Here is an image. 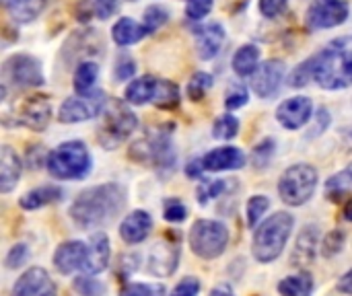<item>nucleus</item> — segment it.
I'll return each mask as SVG.
<instances>
[{
  "label": "nucleus",
  "mask_w": 352,
  "mask_h": 296,
  "mask_svg": "<svg viewBox=\"0 0 352 296\" xmlns=\"http://www.w3.org/2000/svg\"><path fill=\"white\" fill-rule=\"evenodd\" d=\"M126 208V190L120 183H101L85 190L70 206L76 227L93 231L109 225Z\"/></svg>",
  "instance_id": "f257e3e1"
},
{
  "label": "nucleus",
  "mask_w": 352,
  "mask_h": 296,
  "mask_svg": "<svg viewBox=\"0 0 352 296\" xmlns=\"http://www.w3.org/2000/svg\"><path fill=\"white\" fill-rule=\"evenodd\" d=\"M314 80L326 91H340L352 84V35L330 41L309 58Z\"/></svg>",
  "instance_id": "f03ea898"
},
{
  "label": "nucleus",
  "mask_w": 352,
  "mask_h": 296,
  "mask_svg": "<svg viewBox=\"0 0 352 296\" xmlns=\"http://www.w3.org/2000/svg\"><path fill=\"white\" fill-rule=\"evenodd\" d=\"M293 227H295V218L289 212H276L268 216L254 233V241H252L254 258L260 264H270L278 260L289 243Z\"/></svg>",
  "instance_id": "7ed1b4c3"
},
{
  "label": "nucleus",
  "mask_w": 352,
  "mask_h": 296,
  "mask_svg": "<svg viewBox=\"0 0 352 296\" xmlns=\"http://www.w3.org/2000/svg\"><path fill=\"white\" fill-rule=\"evenodd\" d=\"M47 171L56 179L64 181H74V179H85L91 173L93 159L85 142L80 140H70L62 142L47 155Z\"/></svg>",
  "instance_id": "20e7f679"
},
{
  "label": "nucleus",
  "mask_w": 352,
  "mask_h": 296,
  "mask_svg": "<svg viewBox=\"0 0 352 296\" xmlns=\"http://www.w3.org/2000/svg\"><path fill=\"white\" fill-rule=\"evenodd\" d=\"M318 171L316 167L307 163H299L289 167L278 181V194L280 200L289 206H303L311 200L316 187H318Z\"/></svg>",
  "instance_id": "39448f33"
},
{
  "label": "nucleus",
  "mask_w": 352,
  "mask_h": 296,
  "mask_svg": "<svg viewBox=\"0 0 352 296\" xmlns=\"http://www.w3.org/2000/svg\"><path fill=\"white\" fill-rule=\"evenodd\" d=\"M130 157L134 161H138V163H153V167L161 175H169L175 169V163H177L171 138L165 132L151 134V136H144V138L136 140L130 146Z\"/></svg>",
  "instance_id": "423d86ee"
},
{
  "label": "nucleus",
  "mask_w": 352,
  "mask_h": 296,
  "mask_svg": "<svg viewBox=\"0 0 352 296\" xmlns=\"http://www.w3.org/2000/svg\"><path fill=\"white\" fill-rule=\"evenodd\" d=\"M45 82L41 62L29 54H14L2 64V99L8 93V87L21 91V89H33L41 87Z\"/></svg>",
  "instance_id": "0eeeda50"
},
{
  "label": "nucleus",
  "mask_w": 352,
  "mask_h": 296,
  "mask_svg": "<svg viewBox=\"0 0 352 296\" xmlns=\"http://www.w3.org/2000/svg\"><path fill=\"white\" fill-rule=\"evenodd\" d=\"M138 128V117L134 111H130L126 105L122 103H113L111 107L105 109L103 113V122L97 134L99 144L105 150H113L118 148L122 142H126L132 132Z\"/></svg>",
  "instance_id": "6e6552de"
},
{
  "label": "nucleus",
  "mask_w": 352,
  "mask_h": 296,
  "mask_svg": "<svg viewBox=\"0 0 352 296\" xmlns=\"http://www.w3.org/2000/svg\"><path fill=\"white\" fill-rule=\"evenodd\" d=\"M229 243V231L219 220H196L190 231V247L202 260L223 255Z\"/></svg>",
  "instance_id": "1a4fd4ad"
},
{
  "label": "nucleus",
  "mask_w": 352,
  "mask_h": 296,
  "mask_svg": "<svg viewBox=\"0 0 352 296\" xmlns=\"http://www.w3.org/2000/svg\"><path fill=\"white\" fill-rule=\"evenodd\" d=\"M107 109V97L103 91H93L89 95H80V97H70L60 105L58 117L62 124H78V122H87L93 119L101 113H105Z\"/></svg>",
  "instance_id": "9d476101"
},
{
  "label": "nucleus",
  "mask_w": 352,
  "mask_h": 296,
  "mask_svg": "<svg viewBox=\"0 0 352 296\" xmlns=\"http://www.w3.org/2000/svg\"><path fill=\"white\" fill-rule=\"evenodd\" d=\"M349 14V0H314L307 8L305 21L309 29H332L342 25Z\"/></svg>",
  "instance_id": "9b49d317"
},
{
  "label": "nucleus",
  "mask_w": 352,
  "mask_h": 296,
  "mask_svg": "<svg viewBox=\"0 0 352 296\" xmlns=\"http://www.w3.org/2000/svg\"><path fill=\"white\" fill-rule=\"evenodd\" d=\"M52 117V101L45 95H33V97H25L23 103L16 107L14 113V126H25L33 132H41L45 130V126L50 124Z\"/></svg>",
  "instance_id": "f8f14e48"
},
{
  "label": "nucleus",
  "mask_w": 352,
  "mask_h": 296,
  "mask_svg": "<svg viewBox=\"0 0 352 296\" xmlns=\"http://www.w3.org/2000/svg\"><path fill=\"white\" fill-rule=\"evenodd\" d=\"M179 264V243L175 241V235L171 233L167 239L159 241L151 253H148V272L157 278L171 276L177 270Z\"/></svg>",
  "instance_id": "ddd939ff"
},
{
  "label": "nucleus",
  "mask_w": 352,
  "mask_h": 296,
  "mask_svg": "<svg viewBox=\"0 0 352 296\" xmlns=\"http://www.w3.org/2000/svg\"><path fill=\"white\" fill-rule=\"evenodd\" d=\"M10 296H58V288L43 268H29L14 282Z\"/></svg>",
  "instance_id": "4468645a"
},
{
  "label": "nucleus",
  "mask_w": 352,
  "mask_h": 296,
  "mask_svg": "<svg viewBox=\"0 0 352 296\" xmlns=\"http://www.w3.org/2000/svg\"><path fill=\"white\" fill-rule=\"evenodd\" d=\"M285 76V64L280 60H266L252 76V89L260 99H270L278 93Z\"/></svg>",
  "instance_id": "2eb2a0df"
},
{
  "label": "nucleus",
  "mask_w": 352,
  "mask_h": 296,
  "mask_svg": "<svg viewBox=\"0 0 352 296\" xmlns=\"http://www.w3.org/2000/svg\"><path fill=\"white\" fill-rule=\"evenodd\" d=\"M314 113V103L307 97H291L283 101L276 109V119L287 130L303 128Z\"/></svg>",
  "instance_id": "dca6fc26"
},
{
  "label": "nucleus",
  "mask_w": 352,
  "mask_h": 296,
  "mask_svg": "<svg viewBox=\"0 0 352 296\" xmlns=\"http://www.w3.org/2000/svg\"><path fill=\"white\" fill-rule=\"evenodd\" d=\"M89 258V243L82 241H66L62 243L56 253H54V266L60 274H72V272H82L85 264Z\"/></svg>",
  "instance_id": "f3484780"
},
{
  "label": "nucleus",
  "mask_w": 352,
  "mask_h": 296,
  "mask_svg": "<svg viewBox=\"0 0 352 296\" xmlns=\"http://www.w3.org/2000/svg\"><path fill=\"white\" fill-rule=\"evenodd\" d=\"M225 41V29L221 23H206L196 29V52L202 60H212Z\"/></svg>",
  "instance_id": "a211bd4d"
},
{
  "label": "nucleus",
  "mask_w": 352,
  "mask_h": 296,
  "mask_svg": "<svg viewBox=\"0 0 352 296\" xmlns=\"http://www.w3.org/2000/svg\"><path fill=\"white\" fill-rule=\"evenodd\" d=\"M206 171H233L245 165V155L237 146H221L202 157Z\"/></svg>",
  "instance_id": "6ab92c4d"
},
{
  "label": "nucleus",
  "mask_w": 352,
  "mask_h": 296,
  "mask_svg": "<svg viewBox=\"0 0 352 296\" xmlns=\"http://www.w3.org/2000/svg\"><path fill=\"white\" fill-rule=\"evenodd\" d=\"M153 229V218L148 212L144 210H134L132 214H128L122 225H120V237L128 243V245H138L142 243L148 233Z\"/></svg>",
  "instance_id": "aec40b11"
},
{
  "label": "nucleus",
  "mask_w": 352,
  "mask_h": 296,
  "mask_svg": "<svg viewBox=\"0 0 352 296\" xmlns=\"http://www.w3.org/2000/svg\"><path fill=\"white\" fill-rule=\"evenodd\" d=\"M318 241H320V227L318 225H307L303 227V231L299 233L297 241H295V249L291 255V264L305 268L316 260V249H318Z\"/></svg>",
  "instance_id": "412c9836"
},
{
  "label": "nucleus",
  "mask_w": 352,
  "mask_h": 296,
  "mask_svg": "<svg viewBox=\"0 0 352 296\" xmlns=\"http://www.w3.org/2000/svg\"><path fill=\"white\" fill-rule=\"evenodd\" d=\"M109 255H111V249H109L107 235L105 233L91 235V239H89V258H87L82 274H89V276L101 274L109 264Z\"/></svg>",
  "instance_id": "4be33fe9"
},
{
  "label": "nucleus",
  "mask_w": 352,
  "mask_h": 296,
  "mask_svg": "<svg viewBox=\"0 0 352 296\" xmlns=\"http://www.w3.org/2000/svg\"><path fill=\"white\" fill-rule=\"evenodd\" d=\"M23 165L19 155L10 146H2L0 150V192L8 194L16 187Z\"/></svg>",
  "instance_id": "5701e85b"
},
{
  "label": "nucleus",
  "mask_w": 352,
  "mask_h": 296,
  "mask_svg": "<svg viewBox=\"0 0 352 296\" xmlns=\"http://www.w3.org/2000/svg\"><path fill=\"white\" fill-rule=\"evenodd\" d=\"M157 87H159V80L155 76H140L126 87L124 97L132 105H144L148 101H155Z\"/></svg>",
  "instance_id": "b1692460"
},
{
  "label": "nucleus",
  "mask_w": 352,
  "mask_h": 296,
  "mask_svg": "<svg viewBox=\"0 0 352 296\" xmlns=\"http://www.w3.org/2000/svg\"><path fill=\"white\" fill-rule=\"evenodd\" d=\"M64 198V192L62 187L58 185H43V187H37L33 192H27L23 198H21V208L23 210H37V208H43V206H50V204H56Z\"/></svg>",
  "instance_id": "393cba45"
},
{
  "label": "nucleus",
  "mask_w": 352,
  "mask_h": 296,
  "mask_svg": "<svg viewBox=\"0 0 352 296\" xmlns=\"http://www.w3.org/2000/svg\"><path fill=\"white\" fill-rule=\"evenodd\" d=\"M2 4L14 23H31L43 10L45 0H2Z\"/></svg>",
  "instance_id": "a878e982"
},
{
  "label": "nucleus",
  "mask_w": 352,
  "mask_h": 296,
  "mask_svg": "<svg viewBox=\"0 0 352 296\" xmlns=\"http://www.w3.org/2000/svg\"><path fill=\"white\" fill-rule=\"evenodd\" d=\"M144 35H148L146 29H144V25H140V23H136V21H132V19H128V16H122V19L113 25V29H111V37H113V41H116L118 45H132V43H138Z\"/></svg>",
  "instance_id": "bb28decb"
},
{
  "label": "nucleus",
  "mask_w": 352,
  "mask_h": 296,
  "mask_svg": "<svg viewBox=\"0 0 352 296\" xmlns=\"http://www.w3.org/2000/svg\"><path fill=\"white\" fill-rule=\"evenodd\" d=\"M258 66H260V49L256 45L248 43V45H241L235 52V56H233V70H235L237 76H241V78L254 76Z\"/></svg>",
  "instance_id": "cd10ccee"
},
{
  "label": "nucleus",
  "mask_w": 352,
  "mask_h": 296,
  "mask_svg": "<svg viewBox=\"0 0 352 296\" xmlns=\"http://www.w3.org/2000/svg\"><path fill=\"white\" fill-rule=\"evenodd\" d=\"M278 293L280 296H311L314 293V278L307 272L287 276L285 280L278 282Z\"/></svg>",
  "instance_id": "c85d7f7f"
},
{
  "label": "nucleus",
  "mask_w": 352,
  "mask_h": 296,
  "mask_svg": "<svg viewBox=\"0 0 352 296\" xmlns=\"http://www.w3.org/2000/svg\"><path fill=\"white\" fill-rule=\"evenodd\" d=\"M351 194H352V163L346 167V169H342L340 173L332 175V177L326 181V196H328V200L338 202V200H342V198H346V196H351Z\"/></svg>",
  "instance_id": "c756f323"
},
{
  "label": "nucleus",
  "mask_w": 352,
  "mask_h": 296,
  "mask_svg": "<svg viewBox=\"0 0 352 296\" xmlns=\"http://www.w3.org/2000/svg\"><path fill=\"white\" fill-rule=\"evenodd\" d=\"M99 76V66L95 62H80L78 68L74 70V91L78 95H89L93 93V84Z\"/></svg>",
  "instance_id": "7c9ffc66"
},
{
  "label": "nucleus",
  "mask_w": 352,
  "mask_h": 296,
  "mask_svg": "<svg viewBox=\"0 0 352 296\" xmlns=\"http://www.w3.org/2000/svg\"><path fill=\"white\" fill-rule=\"evenodd\" d=\"M153 103L157 107H161V109H173L179 103V89H177V84L171 82V80H159L157 95H155Z\"/></svg>",
  "instance_id": "2f4dec72"
},
{
  "label": "nucleus",
  "mask_w": 352,
  "mask_h": 296,
  "mask_svg": "<svg viewBox=\"0 0 352 296\" xmlns=\"http://www.w3.org/2000/svg\"><path fill=\"white\" fill-rule=\"evenodd\" d=\"M268 208H270V200H268V196H254V198L248 202V210H245L248 227L258 229V223L264 218V214L268 212Z\"/></svg>",
  "instance_id": "473e14b6"
},
{
  "label": "nucleus",
  "mask_w": 352,
  "mask_h": 296,
  "mask_svg": "<svg viewBox=\"0 0 352 296\" xmlns=\"http://www.w3.org/2000/svg\"><path fill=\"white\" fill-rule=\"evenodd\" d=\"M225 190H227L225 179H202L198 190H196V198L200 204H208L210 200L219 198Z\"/></svg>",
  "instance_id": "72a5a7b5"
},
{
  "label": "nucleus",
  "mask_w": 352,
  "mask_h": 296,
  "mask_svg": "<svg viewBox=\"0 0 352 296\" xmlns=\"http://www.w3.org/2000/svg\"><path fill=\"white\" fill-rule=\"evenodd\" d=\"M237 132H239V119L231 113L221 115L212 126V136L219 140H231L237 136Z\"/></svg>",
  "instance_id": "f704fd0d"
},
{
  "label": "nucleus",
  "mask_w": 352,
  "mask_h": 296,
  "mask_svg": "<svg viewBox=\"0 0 352 296\" xmlns=\"http://www.w3.org/2000/svg\"><path fill=\"white\" fill-rule=\"evenodd\" d=\"M169 21V10L165 8V6H161V4H151L146 10H144V29H146V33L151 35V33H155L159 27H163L165 23Z\"/></svg>",
  "instance_id": "c9c22d12"
},
{
  "label": "nucleus",
  "mask_w": 352,
  "mask_h": 296,
  "mask_svg": "<svg viewBox=\"0 0 352 296\" xmlns=\"http://www.w3.org/2000/svg\"><path fill=\"white\" fill-rule=\"evenodd\" d=\"M210 87H212V76L208 72H196L188 82V97L192 101H202Z\"/></svg>",
  "instance_id": "e433bc0d"
},
{
  "label": "nucleus",
  "mask_w": 352,
  "mask_h": 296,
  "mask_svg": "<svg viewBox=\"0 0 352 296\" xmlns=\"http://www.w3.org/2000/svg\"><path fill=\"white\" fill-rule=\"evenodd\" d=\"M74 291L78 293L80 296H103L105 295V286L99 282V280H95L93 276H89V274H80V276H76L74 278Z\"/></svg>",
  "instance_id": "4c0bfd02"
},
{
  "label": "nucleus",
  "mask_w": 352,
  "mask_h": 296,
  "mask_svg": "<svg viewBox=\"0 0 352 296\" xmlns=\"http://www.w3.org/2000/svg\"><path fill=\"white\" fill-rule=\"evenodd\" d=\"M250 101V91L243 82H233L229 89H227V95H225V107L227 109H239L243 107L245 103Z\"/></svg>",
  "instance_id": "58836bf2"
},
{
  "label": "nucleus",
  "mask_w": 352,
  "mask_h": 296,
  "mask_svg": "<svg viewBox=\"0 0 352 296\" xmlns=\"http://www.w3.org/2000/svg\"><path fill=\"white\" fill-rule=\"evenodd\" d=\"M120 296H165V286L163 284H142V282H134V284H126L122 288Z\"/></svg>",
  "instance_id": "ea45409f"
},
{
  "label": "nucleus",
  "mask_w": 352,
  "mask_h": 296,
  "mask_svg": "<svg viewBox=\"0 0 352 296\" xmlns=\"http://www.w3.org/2000/svg\"><path fill=\"white\" fill-rule=\"evenodd\" d=\"M344 241H346V235H344L340 229L332 231V233L324 239V243H322V255H324V258H334V255H338V253L342 251V247H344Z\"/></svg>",
  "instance_id": "a19ab883"
},
{
  "label": "nucleus",
  "mask_w": 352,
  "mask_h": 296,
  "mask_svg": "<svg viewBox=\"0 0 352 296\" xmlns=\"http://www.w3.org/2000/svg\"><path fill=\"white\" fill-rule=\"evenodd\" d=\"M274 140L272 138H266V140H262L256 148H254V155H252V163L256 165V167H266L268 163H270V159H272V155H274Z\"/></svg>",
  "instance_id": "79ce46f5"
},
{
  "label": "nucleus",
  "mask_w": 352,
  "mask_h": 296,
  "mask_svg": "<svg viewBox=\"0 0 352 296\" xmlns=\"http://www.w3.org/2000/svg\"><path fill=\"white\" fill-rule=\"evenodd\" d=\"M186 216H188V208L179 200H175V198L165 200V204H163V218L165 220L182 223V220H186Z\"/></svg>",
  "instance_id": "37998d69"
},
{
  "label": "nucleus",
  "mask_w": 352,
  "mask_h": 296,
  "mask_svg": "<svg viewBox=\"0 0 352 296\" xmlns=\"http://www.w3.org/2000/svg\"><path fill=\"white\" fill-rule=\"evenodd\" d=\"M214 0H188L186 4V16L190 21H202L212 10Z\"/></svg>",
  "instance_id": "c03bdc74"
},
{
  "label": "nucleus",
  "mask_w": 352,
  "mask_h": 296,
  "mask_svg": "<svg viewBox=\"0 0 352 296\" xmlns=\"http://www.w3.org/2000/svg\"><path fill=\"white\" fill-rule=\"evenodd\" d=\"M136 72V62L128 56H122L118 62H116V70H113V76L116 80H130Z\"/></svg>",
  "instance_id": "a18cd8bd"
},
{
  "label": "nucleus",
  "mask_w": 352,
  "mask_h": 296,
  "mask_svg": "<svg viewBox=\"0 0 352 296\" xmlns=\"http://www.w3.org/2000/svg\"><path fill=\"white\" fill-rule=\"evenodd\" d=\"M309 80H314V74H311V62H309V60H305L301 66H297V68L293 70V74H291V78H289V84H291V87H305Z\"/></svg>",
  "instance_id": "49530a36"
},
{
  "label": "nucleus",
  "mask_w": 352,
  "mask_h": 296,
  "mask_svg": "<svg viewBox=\"0 0 352 296\" xmlns=\"http://www.w3.org/2000/svg\"><path fill=\"white\" fill-rule=\"evenodd\" d=\"M27 255H29V251H27V245L25 243H16L14 247H10V251L6 253V268L8 270H14V268H19V266H23L25 264V260H27Z\"/></svg>",
  "instance_id": "de8ad7c7"
},
{
  "label": "nucleus",
  "mask_w": 352,
  "mask_h": 296,
  "mask_svg": "<svg viewBox=\"0 0 352 296\" xmlns=\"http://www.w3.org/2000/svg\"><path fill=\"white\" fill-rule=\"evenodd\" d=\"M289 0H260V12L266 19H276L287 10Z\"/></svg>",
  "instance_id": "09e8293b"
},
{
  "label": "nucleus",
  "mask_w": 352,
  "mask_h": 296,
  "mask_svg": "<svg viewBox=\"0 0 352 296\" xmlns=\"http://www.w3.org/2000/svg\"><path fill=\"white\" fill-rule=\"evenodd\" d=\"M330 122H332V117H330V113H328V109H318V113L314 115V126H311V130H309V138H318V136H322L326 130H328V126H330Z\"/></svg>",
  "instance_id": "8fccbe9b"
},
{
  "label": "nucleus",
  "mask_w": 352,
  "mask_h": 296,
  "mask_svg": "<svg viewBox=\"0 0 352 296\" xmlns=\"http://www.w3.org/2000/svg\"><path fill=\"white\" fill-rule=\"evenodd\" d=\"M198 293H200V280L188 276L173 288V293L169 296H198Z\"/></svg>",
  "instance_id": "3c124183"
},
{
  "label": "nucleus",
  "mask_w": 352,
  "mask_h": 296,
  "mask_svg": "<svg viewBox=\"0 0 352 296\" xmlns=\"http://www.w3.org/2000/svg\"><path fill=\"white\" fill-rule=\"evenodd\" d=\"M120 2L118 0H93V10H95V16L105 21L109 19L116 10H118Z\"/></svg>",
  "instance_id": "603ef678"
},
{
  "label": "nucleus",
  "mask_w": 352,
  "mask_h": 296,
  "mask_svg": "<svg viewBox=\"0 0 352 296\" xmlns=\"http://www.w3.org/2000/svg\"><path fill=\"white\" fill-rule=\"evenodd\" d=\"M204 171H206V169H204L202 159H192V161L186 165V175H188V177H192V179H198Z\"/></svg>",
  "instance_id": "864d4df0"
},
{
  "label": "nucleus",
  "mask_w": 352,
  "mask_h": 296,
  "mask_svg": "<svg viewBox=\"0 0 352 296\" xmlns=\"http://www.w3.org/2000/svg\"><path fill=\"white\" fill-rule=\"evenodd\" d=\"M338 293H342V295H349L352 296V270H349L340 280H338Z\"/></svg>",
  "instance_id": "5fc2aeb1"
},
{
  "label": "nucleus",
  "mask_w": 352,
  "mask_h": 296,
  "mask_svg": "<svg viewBox=\"0 0 352 296\" xmlns=\"http://www.w3.org/2000/svg\"><path fill=\"white\" fill-rule=\"evenodd\" d=\"M210 296H235V293H233V288L229 284H221V286L212 288Z\"/></svg>",
  "instance_id": "6e6d98bb"
},
{
  "label": "nucleus",
  "mask_w": 352,
  "mask_h": 296,
  "mask_svg": "<svg viewBox=\"0 0 352 296\" xmlns=\"http://www.w3.org/2000/svg\"><path fill=\"white\" fill-rule=\"evenodd\" d=\"M344 220L352 223V198L346 202V206H344Z\"/></svg>",
  "instance_id": "4d7b16f0"
}]
</instances>
